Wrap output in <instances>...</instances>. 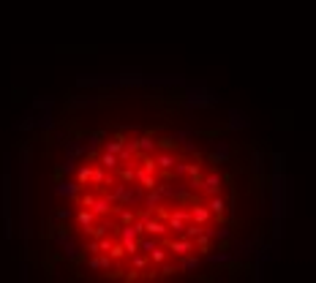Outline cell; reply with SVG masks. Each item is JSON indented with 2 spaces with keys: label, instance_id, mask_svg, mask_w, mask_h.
Listing matches in <instances>:
<instances>
[{
  "label": "cell",
  "instance_id": "obj_4",
  "mask_svg": "<svg viewBox=\"0 0 316 283\" xmlns=\"http://www.w3.org/2000/svg\"><path fill=\"white\" fill-rule=\"evenodd\" d=\"M248 117H246V112H240V109H232L229 112V128L232 131H243V128H248Z\"/></svg>",
  "mask_w": 316,
  "mask_h": 283
},
{
  "label": "cell",
  "instance_id": "obj_29",
  "mask_svg": "<svg viewBox=\"0 0 316 283\" xmlns=\"http://www.w3.org/2000/svg\"><path fill=\"white\" fill-rule=\"evenodd\" d=\"M120 253H123V245H115V248H112V256L117 259V256H120Z\"/></svg>",
  "mask_w": 316,
  "mask_h": 283
},
{
  "label": "cell",
  "instance_id": "obj_20",
  "mask_svg": "<svg viewBox=\"0 0 316 283\" xmlns=\"http://www.w3.org/2000/svg\"><path fill=\"white\" fill-rule=\"evenodd\" d=\"M60 193L74 196V193H76V185H74V183H63V185H60Z\"/></svg>",
  "mask_w": 316,
  "mask_h": 283
},
{
  "label": "cell",
  "instance_id": "obj_8",
  "mask_svg": "<svg viewBox=\"0 0 316 283\" xmlns=\"http://www.w3.org/2000/svg\"><path fill=\"white\" fill-rule=\"evenodd\" d=\"M234 259V250H221V253H207V262L210 264H226Z\"/></svg>",
  "mask_w": 316,
  "mask_h": 283
},
{
  "label": "cell",
  "instance_id": "obj_23",
  "mask_svg": "<svg viewBox=\"0 0 316 283\" xmlns=\"http://www.w3.org/2000/svg\"><path fill=\"white\" fill-rule=\"evenodd\" d=\"M155 245H158L155 240H139V248H142V250H153Z\"/></svg>",
  "mask_w": 316,
  "mask_h": 283
},
{
  "label": "cell",
  "instance_id": "obj_12",
  "mask_svg": "<svg viewBox=\"0 0 316 283\" xmlns=\"http://www.w3.org/2000/svg\"><path fill=\"white\" fill-rule=\"evenodd\" d=\"M153 147H155V142L150 139V136H142V139H137V150H139V153H150Z\"/></svg>",
  "mask_w": 316,
  "mask_h": 283
},
{
  "label": "cell",
  "instance_id": "obj_28",
  "mask_svg": "<svg viewBox=\"0 0 316 283\" xmlns=\"http://www.w3.org/2000/svg\"><path fill=\"white\" fill-rule=\"evenodd\" d=\"M161 272H164V275H172V272H175V267H172V264H164Z\"/></svg>",
  "mask_w": 316,
  "mask_h": 283
},
{
  "label": "cell",
  "instance_id": "obj_1",
  "mask_svg": "<svg viewBox=\"0 0 316 283\" xmlns=\"http://www.w3.org/2000/svg\"><path fill=\"white\" fill-rule=\"evenodd\" d=\"M283 221H286V172H283V155H273V240L283 237Z\"/></svg>",
  "mask_w": 316,
  "mask_h": 283
},
{
  "label": "cell",
  "instance_id": "obj_27",
  "mask_svg": "<svg viewBox=\"0 0 316 283\" xmlns=\"http://www.w3.org/2000/svg\"><path fill=\"white\" fill-rule=\"evenodd\" d=\"M142 169H145V172H153V169H155V161H153V158H145V166H142Z\"/></svg>",
  "mask_w": 316,
  "mask_h": 283
},
{
  "label": "cell",
  "instance_id": "obj_11",
  "mask_svg": "<svg viewBox=\"0 0 316 283\" xmlns=\"http://www.w3.org/2000/svg\"><path fill=\"white\" fill-rule=\"evenodd\" d=\"M155 163H158V166H161V169H172V166H175V155H169V153H164V155H158V158H155Z\"/></svg>",
  "mask_w": 316,
  "mask_h": 283
},
{
  "label": "cell",
  "instance_id": "obj_19",
  "mask_svg": "<svg viewBox=\"0 0 316 283\" xmlns=\"http://www.w3.org/2000/svg\"><path fill=\"white\" fill-rule=\"evenodd\" d=\"M90 267H93V270H104V267H109V259H104V256H96V259L90 262Z\"/></svg>",
  "mask_w": 316,
  "mask_h": 283
},
{
  "label": "cell",
  "instance_id": "obj_14",
  "mask_svg": "<svg viewBox=\"0 0 316 283\" xmlns=\"http://www.w3.org/2000/svg\"><path fill=\"white\" fill-rule=\"evenodd\" d=\"M210 212H216V215H221V212H224V199H221L218 193H213V202H210Z\"/></svg>",
  "mask_w": 316,
  "mask_h": 283
},
{
  "label": "cell",
  "instance_id": "obj_3",
  "mask_svg": "<svg viewBox=\"0 0 316 283\" xmlns=\"http://www.w3.org/2000/svg\"><path fill=\"white\" fill-rule=\"evenodd\" d=\"M229 155H232V147H229L226 142H216V147L210 150V161L213 163H224Z\"/></svg>",
  "mask_w": 316,
  "mask_h": 283
},
{
  "label": "cell",
  "instance_id": "obj_9",
  "mask_svg": "<svg viewBox=\"0 0 316 283\" xmlns=\"http://www.w3.org/2000/svg\"><path fill=\"white\" fill-rule=\"evenodd\" d=\"M137 183L145 188V191H150V188H155V177L150 175V172H145V169H139L137 172Z\"/></svg>",
  "mask_w": 316,
  "mask_h": 283
},
{
  "label": "cell",
  "instance_id": "obj_13",
  "mask_svg": "<svg viewBox=\"0 0 316 283\" xmlns=\"http://www.w3.org/2000/svg\"><path fill=\"white\" fill-rule=\"evenodd\" d=\"M131 256H134V270H137V272H142V270L147 267V259H145V253H139V250H137V253H131Z\"/></svg>",
  "mask_w": 316,
  "mask_h": 283
},
{
  "label": "cell",
  "instance_id": "obj_18",
  "mask_svg": "<svg viewBox=\"0 0 316 283\" xmlns=\"http://www.w3.org/2000/svg\"><path fill=\"white\" fill-rule=\"evenodd\" d=\"M101 161H104V166H107V169H115V166H117L115 153H104V155H101Z\"/></svg>",
  "mask_w": 316,
  "mask_h": 283
},
{
  "label": "cell",
  "instance_id": "obj_16",
  "mask_svg": "<svg viewBox=\"0 0 316 283\" xmlns=\"http://www.w3.org/2000/svg\"><path fill=\"white\" fill-rule=\"evenodd\" d=\"M93 212H109V199H93Z\"/></svg>",
  "mask_w": 316,
  "mask_h": 283
},
{
  "label": "cell",
  "instance_id": "obj_5",
  "mask_svg": "<svg viewBox=\"0 0 316 283\" xmlns=\"http://www.w3.org/2000/svg\"><path fill=\"white\" fill-rule=\"evenodd\" d=\"M169 248L175 250L177 256H186V253H191V250H194V242H191V237H183V240L169 242Z\"/></svg>",
  "mask_w": 316,
  "mask_h": 283
},
{
  "label": "cell",
  "instance_id": "obj_15",
  "mask_svg": "<svg viewBox=\"0 0 316 283\" xmlns=\"http://www.w3.org/2000/svg\"><path fill=\"white\" fill-rule=\"evenodd\" d=\"M137 226H123V232H120V237H123V242H128V240H134L137 237Z\"/></svg>",
  "mask_w": 316,
  "mask_h": 283
},
{
  "label": "cell",
  "instance_id": "obj_26",
  "mask_svg": "<svg viewBox=\"0 0 316 283\" xmlns=\"http://www.w3.org/2000/svg\"><path fill=\"white\" fill-rule=\"evenodd\" d=\"M93 183H104V180H107V175H104V172H93Z\"/></svg>",
  "mask_w": 316,
  "mask_h": 283
},
{
  "label": "cell",
  "instance_id": "obj_10",
  "mask_svg": "<svg viewBox=\"0 0 316 283\" xmlns=\"http://www.w3.org/2000/svg\"><path fill=\"white\" fill-rule=\"evenodd\" d=\"M202 262H199V259H196V256H191V253H186L183 256V262H180V270H183V272H194L196 270V267H199Z\"/></svg>",
  "mask_w": 316,
  "mask_h": 283
},
{
  "label": "cell",
  "instance_id": "obj_24",
  "mask_svg": "<svg viewBox=\"0 0 316 283\" xmlns=\"http://www.w3.org/2000/svg\"><path fill=\"white\" fill-rule=\"evenodd\" d=\"M79 223H82V226H90V223H93V215H90V212H79Z\"/></svg>",
  "mask_w": 316,
  "mask_h": 283
},
{
  "label": "cell",
  "instance_id": "obj_21",
  "mask_svg": "<svg viewBox=\"0 0 316 283\" xmlns=\"http://www.w3.org/2000/svg\"><path fill=\"white\" fill-rule=\"evenodd\" d=\"M251 166H254V172H262V153H254V158H251Z\"/></svg>",
  "mask_w": 316,
  "mask_h": 283
},
{
  "label": "cell",
  "instance_id": "obj_7",
  "mask_svg": "<svg viewBox=\"0 0 316 283\" xmlns=\"http://www.w3.org/2000/svg\"><path fill=\"white\" fill-rule=\"evenodd\" d=\"M191 221L196 223H207L210 221V207H202V204H194V210H191Z\"/></svg>",
  "mask_w": 316,
  "mask_h": 283
},
{
  "label": "cell",
  "instance_id": "obj_25",
  "mask_svg": "<svg viewBox=\"0 0 316 283\" xmlns=\"http://www.w3.org/2000/svg\"><path fill=\"white\" fill-rule=\"evenodd\" d=\"M213 237H218V240H229V237H232V232H229V229H218V232H213Z\"/></svg>",
  "mask_w": 316,
  "mask_h": 283
},
{
  "label": "cell",
  "instance_id": "obj_17",
  "mask_svg": "<svg viewBox=\"0 0 316 283\" xmlns=\"http://www.w3.org/2000/svg\"><path fill=\"white\" fill-rule=\"evenodd\" d=\"M150 259H153V262L155 264H164V259H167V253H164V248H153V250H150Z\"/></svg>",
  "mask_w": 316,
  "mask_h": 283
},
{
  "label": "cell",
  "instance_id": "obj_2",
  "mask_svg": "<svg viewBox=\"0 0 316 283\" xmlns=\"http://www.w3.org/2000/svg\"><path fill=\"white\" fill-rule=\"evenodd\" d=\"M167 221H169V226H172L175 232L183 234V232H186V226L191 223V212H188V210H177L175 215H169V218H167Z\"/></svg>",
  "mask_w": 316,
  "mask_h": 283
},
{
  "label": "cell",
  "instance_id": "obj_22",
  "mask_svg": "<svg viewBox=\"0 0 316 283\" xmlns=\"http://www.w3.org/2000/svg\"><path fill=\"white\" fill-rule=\"evenodd\" d=\"M120 150H123V145H120V142H109V145H107V153H115V155H120Z\"/></svg>",
  "mask_w": 316,
  "mask_h": 283
},
{
  "label": "cell",
  "instance_id": "obj_6",
  "mask_svg": "<svg viewBox=\"0 0 316 283\" xmlns=\"http://www.w3.org/2000/svg\"><path fill=\"white\" fill-rule=\"evenodd\" d=\"M202 185H204V191H207V193H218V188H221V175H218V172H210V175L202 180Z\"/></svg>",
  "mask_w": 316,
  "mask_h": 283
}]
</instances>
